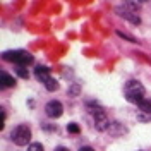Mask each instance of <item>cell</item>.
<instances>
[{
	"mask_svg": "<svg viewBox=\"0 0 151 151\" xmlns=\"http://www.w3.org/2000/svg\"><path fill=\"white\" fill-rule=\"evenodd\" d=\"M79 91H81V86H79V84H72V86H70V89H69V96L79 94Z\"/></svg>",
	"mask_w": 151,
	"mask_h": 151,
	"instance_id": "cell-15",
	"label": "cell"
},
{
	"mask_svg": "<svg viewBox=\"0 0 151 151\" xmlns=\"http://www.w3.org/2000/svg\"><path fill=\"white\" fill-rule=\"evenodd\" d=\"M137 106H139L141 113H148V115H151V100H144V101H141Z\"/></svg>",
	"mask_w": 151,
	"mask_h": 151,
	"instance_id": "cell-11",
	"label": "cell"
},
{
	"mask_svg": "<svg viewBox=\"0 0 151 151\" xmlns=\"http://www.w3.org/2000/svg\"><path fill=\"white\" fill-rule=\"evenodd\" d=\"M93 113V119H94V129L100 132L103 131H108V127H110V122H108V117H106V113L100 108V106H96L91 110Z\"/></svg>",
	"mask_w": 151,
	"mask_h": 151,
	"instance_id": "cell-4",
	"label": "cell"
},
{
	"mask_svg": "<svg viewBox=\"0 0 151 151\" xmlns=\"http://www.w3.org/2000/svg\"><path fill=\"white\" fill-rule=\"evenodd\" d=\"M45 112H47V115L50 119H58L64 113V105L60 101H57V100H52V101H48L45 105Z\"/></svg>",
	"mask_w": 151,
	"mask_h": 151,
	"instance_id": "cell-5",
	"label": "cell"
},
{
	"mask_svg": "<svg viewBox=\"0 0 151 151\" xmlns=\"http://www.w3.org/2000/svg\"><path fill=\"white\" fill-rule=\"evenodd\" d=\"M4 60L7 62H12L16 65H21V67H26V65H31L33 64V55L26 52V50H9V52H4L2 55Z\"/></svg>",
	"mask_w": 151,
	"mask_h": 151,
	"instance_id": "cell-2",
	"label": "cell"
},
{
	"mask_svg": "<svg viewBox=\"0 0 151 151\" xmlns=\"http://www.w3.org/2000/svg\"><path fill=\"white\" fill-rule=\"evenodd\" d=\"M108 132H110L112 136H117V137H119V136L125 134L127 129H125L120 122H112V124H110V127H108Z\"/></svg>",
	"mask_w": 151,
	"mask_h": 151,
	"instance_id": "cell-7",
	"label": "cell"
},
{
	"mask_svg": "<svg viewBox=\"0 0 151 151\" xmlns=\"http://www.w3.org/2000/svg\"><path fill=\"white\" fill-rule=\"evenodd\" d=\"M124 93H125V100L131 101V103L139 105L141 101L146 100V98H144V88H142V84L139 81H136V79H132V81H129V83L125 84Z\"/></svg>",
	"mask_w": 151,
	"mask_h": 151,
	"instance_id": "cell-1",
	"label": "cell"
},
{
	"mask_svg": "<svg viewBox=\"0 0 151 151\" xmlns=\"http://www.w3.org/2000/svg\"><path fill=\"white\" fill-rule=\"evenodd\" d=\"M16 74H17L19 77H22V79H28V77H29V72L24 69V67H21V65L16 67Z\"/></svg>",
	"mask_w": 151,
	"mask_h": 151,
	"instance_id": "cell-12",
	"label": "cell"
},
{
	"mask_svg": "<svg viewBox=\"0 0 151 151\" xmlns=\"http://www.w3.org/2000/svg\"><path fill=\"white\" fill-rule=\"evenodd\" d=\"M137 119H139V120H151V115H148V113H139V115H137Z\"/></svg>",
	"mask_w": 151,
	"mask_h": 151,
	"instance_id": "cell-16",
	"label": "cell"
},
{
	"mask_svg": "<svg viewBox=\"0 0 151 151\" xmlns=\"http://www.w3.org/2000/svg\"><path fill=\"white\" fill-rule=\"evenodd\" d=\"M43 84H45V88H47L48 91H57V89H58V83H57L53 77H48Z\"/></svg>",
	"mask_w": 151,
	"mask_h": 151,
	"instance_id": "cell-10",
	"label": "cell"
},
{
	"mask_svg": "<svg viewBox=\"0 0 151 151\" xmlns=\"http://www.w3.org/2000/svg\"><path fill=\"white\" fill-rule=\"evenodd\" d=\"M35 76H36L41 83H45L48 77H50V69L45 67V65H38L36 69H35Z\"/></svg>",
	"mask_w": 151,
	"mask_h": 151,
	"instance_id": "cell-8",
	"label": "cell"
},
{
	"mask_svg": "<svg viewBox=\"0 0 151 151\" xmlns=\"http://www.w3.org/2000/svg\"><path fill=\"white\" fill-rule=\"evenodd\" d=\"M10 141L14 142L16 146H26V144H31V131H29L28 125L21 124L17 127H14L12 132H10Z\"/></svg>",
	"mask_w": 151,
	"mask_h": 151,
	"instance_id": "cell-3",
	"label": "cell"
},
{
	"mask_svg": "<svg viewBox=\"0 0 151 151\" xmlns=\"http://www.w3.org/2000/svg\"><path fill=\"white\" fill-rule=\"evenodd\" d=\"M79 131H81V127L76 122H70L67 125V132H70V134H79Z\"/></svg>",
	"mask_w": 151,
	"mask_h": 151,
	"instance_id": "cell-13",
	"label": "cell"
},
{
	"mask_svg": "<svg viewBox=\"0 0 151 151\" xmlns=\"http://www.w3.org/2000/svg\"><path fill=\"white\" fill-rule=\"evenodd\" d=\"M55 151H69V150H67V148H62V146H58Z\"/></svg>",
	"mask_w": 151,
	"mask_h": 151,
	"instance_id": "cell-18",
	"label": "cell"
},
{
	"mask_svg": "<svg viewBox=\"0 0 151 151\" xmlns=\"http://www.w3.org/2000/svg\"><path fill=\"white\" fill-rule=\"evenodd\" d=\"M28 151H43V144L41 142H31L28 146Z\"/></svg>",
	"mask_w": 151,
	"mask_h": 151,
	"instance_id": "cell-14",
	"label": "cell"
},
{
	"mask_svg": "<svg viewBox=\"0 0 151 151\" xmlns=\"http://www.w3.org/2000/svg\"><path fill=\"white\" fill-rule=\"evenodd\" d=\"M79 151H94L91 146H83V148H79Z\"/></svg>",
	"mask_w": 151,
	"mask_h": 151,
	"instance_id": "cell-17",
	"label": "cell"
},
{
	"mask_svg": "<svg viewBox=\"0 0 151 151\" xmlns=\"http://www.w3.org/2000/svg\"><path fill=\"white\" fill-rule=\"evenodd\" d=\"M117 14H119L120 17L134 22V24H139V22H141V19L137 17V16H134V12H132V10H127L125 7H119V9H117Z\"/></svg>",
	"mask_w": 151,
	"mask_h": 151,
	"instance_id": "cell-6",
	"label": "cell"
},
{
	"mask_svg": "<svg viewBox=\"0 0 151 151\" xmlns=\"http://www.w3.org/2000/svg\"><path fill=\"white\" fill-rule=\"evenodd\" d=\"M0 81H2V88H14L16 86V81L10 74H7L5 70L0 72Z\"/></svg>",
	"mask_w": 151,
	"mask_h": 151,
	"instance_id": "cell-9",
	"label": "cell"
}]
</instances>
